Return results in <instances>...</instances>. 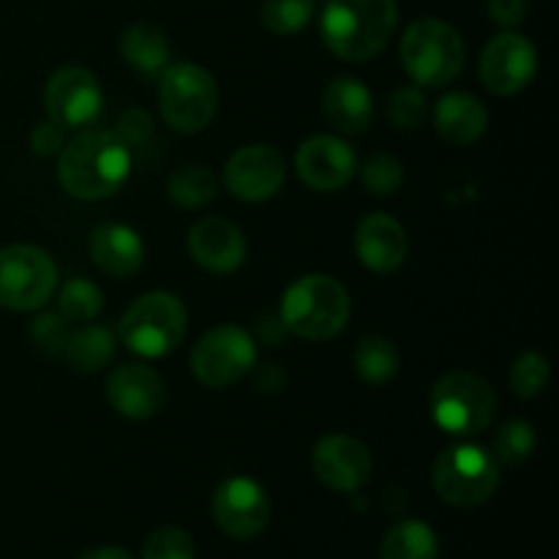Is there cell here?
I'll return each instance as SVG.
<instances>
[{
	"instance_id": "1",
	"label": "cell",
	"mask_w": 559,
	"mask_h": 559,
	"mask_svg": "<svg viewBox=\"0 0 559 559\" xmlns=\"http://www.w3.org/2000/svg\"><path fill=\"white\" fill-rule=\"evenodd\" d=\"M131 147L118 131L85 129L58 153V180L76 200H107L129 180Z\"/></svg>"
},
{
	"instance_id": "2",
	"label": "cell",
	"mask_w": 559,
	"mask_h": 559,
	"mask_svg": "<svg viewBox=\"0 0 559 559\" xmlns=\"http://www.w3.org/2000/svg\"><path fill=\"white\" fill-rule=\"evenodd\" d=\"M399 25L396 0H328L320 14V36L344 63L374 60Z\"/></svg>"
},
{
	"instance_id": "3",
	"label": "cell",
	"mask_w": 559,
	"mask_h": 559,
	"mask_svg": "<svg viewBox=\"0 0 559 559\" xmlns=\"http://www.w3.org/2000/svg\"><path fill=\"white\" fill-rule=\"evenodd\" d=\"M353 304L338 278L328 273H309L289 284L282 295L278 320L293 336L306 342H331L347 328Z\"/></svg>"
},
{
	"instance_id": "4",
	"label": "cell",
	"mask_w": 559,
	"mask_h": 559,
	"mask_svg": "<svg viewBox=\"0 0 559 559\" xmlns=\"http://www.w3.org/2000/svg\"><path fill=\"white\" fill-rule=\"evenodd\" d=\"M402 66L420 87H445L456 80L467 60L462 33L435 16L409 22L402 36Z\"/></svg>"
},
{
	"instance_id": "5",
	"label": "cell",
	"mask_w": 559,
	"mask_h": 559,
	"mask_svg": "<svg viewBox=\"0 0 559 559\" xmlns=\"http://www.w3.org/2000/svg\"><path fill=\"white\" fill-rule=\"evenodd\" d=\"M189 331V311L173 293H147L126 309L120 320V338L142 358H164L183 344Z\"/></svg>"
},
{
	"instance_id": "6",
	"label": "cell",
	"mask_w": 559,
	"mask_h": 559,
	"mask_svg": "<svg viewBox=\"0 0 559 559\" xmlns=\"http://www.w3.org/2000/svg\"><path fill=\"white\" fill-rule=\"evenodd\" d=\"M218 85L197 63H173L158 74V112L178 134H197L216 118Z\"/></svg>"
},
{
	"instance_id": "7",
	"label": "cell",
	"mask_w": 559,
	"mask_h": 559,
	"mask_svg": "<svg viewBox=\"0 0 559 559\" xmlns=\"http://www.w3.org/2000/svg\"><path fill=\"white\" fill-rule=\"evenodd\" d=\"M497 396L489 382L469 371H451L442 377L429 396V413L445 435H484L495 420Z\"/></svg>"
},
{
	"instance_id": "8",
	"label": "cell",
	"mask_w": 559,
	"mask_h": 559,
	"mask_svg": "<svg viewBox=\"0 0 559 559\" xmlns=\"http://www.w3.org/2000/svg\"><path fill=\"white\" fill-rule=\"evenodd\" d=\"M486 448L459 442L435 459L431 484L442 502L453 508H478L500 486V467Z\"/></svg>"
},
{
	"instance_id": "9",
	"label": "cell",
	"mask_w": 559,
	"mask_h": 559,
	"mask_svg": "<svg viewBox=\"0 0 559 559\" xmlns=\"http://www.w3.org/2000/svg\"><path fill=\"white\" fill-rule=\"evenodd\" d=\"M58 289L52 257L31 243L0 249V309L36 311Z\"/></svg>"
},
{
	"instance_id": "10",
	"label": "cell",
	"mask_w": 559,
	"mask_h": 559,
	"mask_svg": "<svg viewBox=\"0 0 559 559\" xmlns=\"http://www.w3.org/2000/svg\"><path fill=\"white\" fill-rule=\"evenodd\" d=\"M257 347L249 331L238 325H216L191 349V371L207 388H229L251 374Z\"/></svg>"
},
{
	"instance_id": "11",
	"label": "cell",
	"mask_w": 559,
	"mask_h": 559,
	"mask_svg": "<svg viewBox=\"0 0 559 559\" xmlns=\"http://www.w3.org/2000/svg\"><path fill=\"white\" fill-rule=\"evenodd\" d=\"M211 513L224 535L235 540H249L267 527L273 506L267 491L254 478L233 475L213 491Z\"/></svg>"
},
{
	"instance_id": "12",
	"label": "cell",
	"mask_w": 559,
	"mask_h": 559,
	"mask_svg": "<svg viewBox=\"0 0 559 559\" xmlns=\"http://www.w3.org/2000/svg\"><path fill=\"white\" fill-rule=\"evenodd\" d=\"M104 91L93 71L82 66H63L44 87V107L60 129H82L102 115Z\"/></svg>"
},
{
	"instance_id": "13",
	"label": "cell",
	"mask_w": 559,
	"mask_h": 559,
	"mask_svg": "<svg viewBox=\"0 0 559 559\" xmlns=\"http://www.w3.org/2000/svg\"><path fill=\"white\" fill-rule=\"evenodd\" d=\"M480 82L495 96H516L538 74V49L522 33L506 31L480 52Z\"/></svg>"
},
{
	"instance_id": "14",
	"label": "cell",
	"mask_w": 559,
	"mask_h": 559,
	"mask_svg": "<svg viewBox=\"0 0 559 559\" xmlns=\"http://www.w3.org/2000/svg\"><path fill=\"white\" fill-rule=\"evenodd\" d=\"M287 162L271 145H243L224 164V186L240 202H265L282 191Z\"/></svg>"
},
{
	"instance_id": "15",
	"label": "cell",
	"mask_w": 559,
	"mask_h": 559,
	"mask_svg": "<svg viewBox=\"0 0 559 559\" xmlns=\"http://www.w3.org/2000/svg\"><path fill=\"white\" fill-rule=\"evenodd\" d=\"M311 467L317 480L338 495H355L364 489L371 478V453L358 437L353 435H325L314 445L311 453Z\"/></svg>"
},
{
	"instance_id": "16",
	"label": "cell",
	"mask_w": 559,
	"mask_h": 559,
	"mask_svg": "<svg viewBox=\"0 0 559 559\" xmlns=\"http://www.w3.org/2000/svg\"><path fill=\"white\" fill-rule=\"evenodd\" d=\"M295 169H298L300 180L311 191L331 194V191L344 189L355 178V173H358V156H355V151L342 136L317 134L309 136L298 147V153H295Z\"/></svg>"
},
{
	"instance_id": "17",
	"label": "cell",
	"mask_w": 559,
	"mask_h": 559,
	"mask_svg": "<svg viewBox=\"0 0 559 559\" xmlns=\"http://www.w3.org/2000/svg\"><path fill=\"white\" fill-rule=\"evenodd\" d=\"M186 246H189V254L194 257L197 265L205 267L207 273H218V276L238 271L249 254V243H246V235L240 233L238 224L218 216L200 218L189 229Z\"/></svg>"
},
{
	"instance_id": "18",
	"label": "cell",
	"mask_w": 559,
	"mask_h": 559,
	"mask_svg": "<svg viewBox=\"0 0 559 559\" xmlns=\"http://www.w3.org/2000/svg\"><path fill=\"white\" fill-rule=\"evenodd\" d=\"M107 399L123 418L147 420L164 407V382L151 366L123 364L107 377Z\"/></svg>"
},
{
	"instance_id": "19",
	"label": "cell",
	"mask_w": 559,
	"mask_h": 559,
	"mask_svg": "<svg viewBox=\"0 0 559 559\" xmlns=\"http://www.w3.org/2000/svg\"><path fill=\"white\" fill-rule=\"evenodd\" d=\"M355 254L374 273H393L407 262L409 238L388 213H369L355 229Z\"/></svg>"
},
{
	"instance_id": "20",
	"label": "cell",
	"mask_w": 559,
	"mask_h": 559,
	"mask_svg": "<svg viewBox=\"0 0 559 559\" xmlns=\"http://www.w3.org/2000/svg\"><path fill=\"white\" fill-rule=\"evenodd\" d=\"M322 115L338 134H364L374 120V98L360 80L338 76L322 93Z\"/></svg>"
},
{
	"instance_id": "21",
	"label": "cell",
	"mask_w": 559,
	"mask_h": 559,
	"mask_svg": "<svg viewBox=\"0 0 559 559\" xmlns=\"http://www.w3.org/2000/svg\"><path fill=\"white\" fill-rule=\"evenodd\" d=\"M91 260L102 273L112 278L134 276L145 262V243L136 229L126 224H102L91 233Z\"/></svg>"
},
{
	"instance_id": "22",
	"label": "cell",
	"mask_w": 559,
	"mask_h": 559,
	"mask_svg": "<svg viewBox=\"0 0 559 559\" xmlns=\"http://www.w3.org/2000/svg\"><path fill=\"white\" fill-rule=\"evenodd\" d=\"M489 109L473 93H448L435 107V129L445 142L456 147H467L486 134Z\"/></svg>"
},
{
	"instance_id": "23",
	"label": "cell",
	"mask_w": 559,
	"mask_h": 559,
	"mask_svg": "<svg viewBox=\"0 0 559 559\" xmlns=\"http://www.w3.org/2000/svg\"><path fill=\"white\" fill-rule=\"evenodd\" d=\"M120 55L140 74H162L169 66V41L156 25L134 22L120 33Z\"/></svg>"
},
{
	"instance_id": "24",
	"label": "cell",
	"mask_w": 559,
	"mask_h": 559,
	"mask_svg": "<svg viewBox=\"0 0 559 559\" xmlns=\"http://www.w3.org/2000/svg\"><path fill=\"white\" fill-rule=\"evenodd\" d=\"M66 360L71 369L82 371V374H93L102 371L109 360L115 358V336L109 328L104 325H82L71 331L69 342L63 347Z\"/></svg>"
},
{
	"instance_id": "25",
	"label": "cell",
	"mask_w": 559,
	"mask_h": 559,
	"mask_svg": "<svg viewBox=\"0 0 559 559\" xmlns=\"http://www.w3.org/2000/svg\"><path fill=\"white\" fill-rule=\"evenodd\" d=\"M440 557V540L435 530L418 519H407L391 527L382 538L380 559H437Z\"/></svg>"
},
{
	"instance_id": "26",
	"label": "cell",
	"mask_w": 559,
	"mask_h": 559,
	"mask_svg": "<svg viewBox=\"0 0 559 559\" xmlns=\"http://www.w3.org/2000/svg\"><path fill=\"white\" fill-rule=\"evenodd\" d=\"M355 374L369 385H388L399 374V349L393 347L391 338L366 336L360 338L353 355Z\"/></svg>"
},
{
	"instance_id": "27",
	"label": "cell",
	"mask_w": 559,
	"mask_h": 559,
	"mask_svg": "<svg viewBox=\"0 0 559 559\" xmlns=\"http://www.w3.org/2000/svg\"><path fill=\"white\" fill-rule=\"evenodd\" d=\"M218 191V178L205 167V164H183L175 169L167 180V194L173 197L175 205L180 207H205L213 202Z\"/></svg>"
},
{
	"instance_id": "28",
	"label": "cell",
	"mask_w": 559,
	"mask_h": 559,
	"mask_svg": "<svg viewBox=\"0 0 559 559\" xmlns=\"http://www.w3.org/2000/svg\"><path fill=\"white\" fill-rule=\"evenodd\" d=\"M104 306V293L91 278H69L60 287L58 314L69 322H93Z\"/></svg>"
},
{
	"instance_id": "29",
	"label": "cell",
	"mask_w": 559,
	"mask_h": 559,
	"mask_svg": "<svg viewBox=\"0 0 559 559\" xmlns=\"http://www.w3.org/2000/svg\"><path fill=\"white\" fill-rule=\"evenodd\" d=\"M260 20L276 36H295L314 20V0H265Z\"/></svg>"
},
{
	"instance_id": "30",
	"label": "cell",
	"mask_w": 559,
	"mask_h": 559,
	"mask_svg": "<svg viewBox=\"0 0 559 559\" xmlns=\"http://www.w3.org/2000/svg\"><path fill=\"white\" fill-rule=\"evenodd\" d=\"M535 442H538V437H535L533 424H527V420L522 418L508 420V424L497 431L495 453H491V456H495L497 462L508 464V467H516V464L527 462V459L533 456Z\"/></svg>"
},
{
	"instance_id": "31",
	"label": "cell",
	"mask_w": 559,
	"mask_h": 559,
	"mask_svg": "<svg viewBox=\"0 0 559 559\" xmlns=\"http://www.w3.org/2000/svg\"><path fill=\"white\" fill-rule=\"evenodd\" d=\"M360 180H364L366 191H371L374 197H391L402 189L404 167L391 153H371L360 167Z\"/></svg>"
},
{
	"instance_id": "32",
	"label": "cell",
	"mask_w": 559,
	"mask_h": 559,
	"mask_svg": "<svg viewBox=\"0 0 559 559\" xmlns=\"http://www.w3.org/2000/svg\"><path fill=\"white\" fill-rule=\"evenodd\" d=\"M426 118H429V104L420 87L404 85L388 98V120L393 129L415 131L426 123Z\"/></svg>"
},
{
	"instance_id": "33",
	"label": "cell",
	"mask_w": 559,
	"mask_h": 559,
	"mask_svg": "<svg viewBox=\"0 0 559 559\" xmlns=\"http://www.w3.org/2000/svg\"><path fill=\"white\" fill-rule=\"evenodd\" d=\"M549 360L540 353H524L513 360L511 366V391L516 393L519 399H535L544 393L546 382H549Z\"/></svg>"
},
{
	"instance_id": "34",
	"label": "cell",
	"mask_w": 559,
	"mask_h": 559,
	"mask_svg": "<svg viewBox=\"0 0 559 559\" xmlns=\"http://www.w3.org/2000/svg\"><path fill=\"white\" fill-rule=\"evenodd\" d=\"M194 538L180 527H158L142 544V559H194Z\"/></svg>"
},
{
	"instance_id": "35",
	"label": "cell",
	"mask_w": 559,
	"mask_h": 559,
	"mask_svg": "<svg viewBox=\"0 0 559 559\" xmlns=\"http://www.w3.org/2000/svg\"><path fill=\"white\" fill-rule=\"evenodd\" d=\"M27 336H31V342L36 344L41 353L58 355L63 353L66 342H69L71 336V322L63 320L58 311H47V314H38L36 320L31 322Z\"/></svg>"
},
{
	"instance_id": "36",
	"label": "cell",
	"mask_w": 559,
	"mask_h": 559,
	"mask_svg": "<svg viewBox=\"0 0 559 559\" xmlns=\"http://www.w3.org/2000/svg\"><path fill=\"white\" fill-rule=\"evenodd\" d=\"M151 134H153V118H151V112H147V109L134 107V109H129L123 118H120L118 136L129 147H140L142 142L151 140Z\"/></svg>"
},
{
	"instance_id": "37",
	"label": "cell",
	"mask_w": 559,
	"mask_h": 559,
	"mask_svg": "<svg viewBox=\"0 0 559 559\" xmlns=\"http://www.w3.org/2000/svg\"><path fill=\"white\" fill-rule=\"evenodd\" d=\"M63 145V129H60L58 123H52V120L38 123L36 129L31 131V151L36 153V156H58Z\"/></svg>"
},
{
	"instance_id": "38",
	"label": "cell",
	"mask_w": 559,
	"mask_h": 559,
	"mask_svg": "<svg viewBox=\"0 0 559 559\" xmlns=\"http://www.w3.org/2000/svg\"><path fill=\"white\" fill-rule=\"evenodd\" d=\"M486 9L500 27H516L527 16V0H489Z\"/></svg>"
},
{
	"instance_id": "39",
	"label": "cell",
	"mask_w": 559,
	"mask_h": 559,
	"mask_svg": "<svg viewBox=\"0 0 559 559\" xmlns=\"http://www.w3.org/2000/svg\"><path fill=\"white\" fill-rule=\"evenodd\" d=\"M80 559H134L126 549L120 546H98V549L85 551Z\"/></svg>"
}]
</instances>
